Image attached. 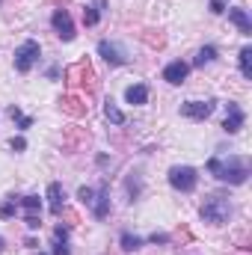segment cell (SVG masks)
<instances>
[{
    "label": "cell",
    "instance_id": "20",
    "mask_svg": "<svg viewBox=\"0 0 252 255\" xmlns=\"http://www.w3.org/2000/svg\"><path fill=\"white\" fill-rule=\"evenodd\" d=\"M18 202H21L24 214H39V211H42V199H39V196H24V199H18Z\"/></svg>",
    "mask_w": 252,
    "mask_h": 255
},
{
    "label": "cell",
    "instance_id": "30",
    "mask_svg": "<svg viewBox=\"0 0 252 255\" xmlns=\"http://www.w3.org/2000/svg\"><path fill=\"white\" fill-rule=\"evenodd\" d=\"M148 241H151V244H169V235H157V232H154Z\"/></svg>",
    "mask_w": 252,
    "mask_h": 255
},
{
    "label": "cell",
    "instance_id": "10",
    "mask_svg": "<svg viewBox=\"0 0 252 255\" xmlns=\"http://www.w3.org/2000/svg\"><path fill=\"white\" fill-rule=\"evenodd\" d=\"M48 208H51V214H54V217H60V214H63L65 190H63V184H60V181H51V184H48Z\"/></svg>",
    "mask_w": 252,
    "mask_h": 255
},
{
    "label": "cell",
    "instance_id": "9",
    "mask_svg": "<svg viewBox=\"0 0 252 255\" xmlns=\"http://www.w3.org/2000/svg\"><path fill=\"white\" fill-rule=\"evenodd\" d=\"M187 74H190V63H184V60H172L163 68V80L172 83V86H181L187 80Z\"/></svg>",
    "mask_w": 252,
    "mask_h": 255
},
{
    "label": "cell",
    "instance_id": "25",
    "mask_svg": "<svg viewBox=\"0 0 252 255\" xmlns=\"http://www.w3.org/2000/svg\"><path fill=\"white\" fill-rule=\"evenodd\" d=\"M54 255H71L68 244H65V241H57V238H54Z\"/></svg>",
    "mask_w": 252,
    "mask_h": 255
},
{
    "label": "cell",
    "instance_id": "2",
    "mask_svg": "<svg viewBox=\"0 0 252 255\" xmlns=\"http://www.w3.org/2000/svg\"><path fill=\"white\" fill-rule=\"evenodd\" d=\"M229 214H232V202H229L223 193H211V196L202 202V208H199V217H202L205 223H211V226H223V223L229 220Z\"/></svg>",
    "mask_w": 252,
    "mask_h": 255
},
{
    "label": "cell",
    "instance_id": "5",
    "mask_svg": "<svg viewBox=\"0 0 252 255\" xmlns=\"http://www.w3.org/2000/svg\"><path fill=\"white\" fill-rule=\"evenodd\" d=\"M51 27L57 30V36H60L63 42H71V39L77 36V30H74V21H71L68 9H54V15H51Z\"/></svg>",
    "mask_w": 252,
    "mask_h": 255
},
{
    "label": "cell",
    "instance_id": "12",
    "mask_svg": "<svg viewBox=\"0 0 252 255\" xmlns=\"http://www.w3.org/2000/svg\"><path fill=\"white\" fill-rule=\"evenodd\" d=\"M229 21L241 30V36H252V21H250V12L247 9H241V6L229 9Z\"/></svg>",
    "mask_w": 252,
    "mask_h": 255
},
{
    "label": "cell",
    "instance_id": "6",
    "mask_svg": "<svg viewBox=\"0 0 252 255\" xmlns=\"http://www.w3.org/2000/svg\"><path fill=\"white\" fill-rule=\"evenodd\" d=\"M214 107H217V101H184L181 104V116H187L193 122H205L211 113H214Z\"/></svg>",
    "mask_w": 252,
    "mask_h": 255
},
{
    "label": "cell",
    "instance_id": "32",
    "mask_svg": "<svg viewBox=\"0 0 252 255\" xmlns=\"http://www.w3.org/2000/svg\"><path fill=\"white\" fill-rule=\"evenodd\" d=\"M0 250H3V238H0Z\"/></svg>",
    "mask_w": 252,
    "mask_h": 255
},
{
    "label": "cell",
    "instance_id": "7",
    "mask_svg": "<svg viewBox=\"0 0 252 255\" xmlns=\"http://www.w3.org/2000/svg\"><path fill=\"white\" fill-rule=\"evenodd\" d=\"M98 54L104 57V63H110V65H125L127 63V51L119 42H110V39H101V42H98Z\"/></svg>",
    "mask_w": 252,
    "mask_h": 255
},
{
    "label": "cell",
    "instance_id": "24",
    "mask_svg": "<svg viewBox=\"0 0 252 255\" xmlns=\"http://www.w3.org/2000/svg\"><path fill=\"white\" fill-rule=\"evenodd\" d=\"M24 223H27V229H30V232H36V229L42 226V220H39V214H24Z\"/></svg>",
    "mask_w": 252,
    "mask_h": 255
},
{
    "label": "cell",
    "instance_id": "22",
    "mask_svg": "<svg viewBox=\"0 0 252 255\" xmlns=\"http://www.w3.org/2000/svg\"><path fill=\"white\" fill-rule=\"evenodd\" d=\"M15 208H18V202H15V199H9V202H3V205H0V217H3V220H9V217H15Z\"/></svg>",
    "mask_w": 252,
    "mask_h": 255
},
{
    "label": "cell",
    "instance_id": "26",
    "mask_svg": "<svg viewBox=\"0 0 252 255\" xmlns=\"http://www.w3.org/2000/svg\"><path fill=\"white\" fill-rule=\"evenodd\" d=\"M9 145H12V151H24V148H27V139H24V136H12Z\"/></svg>",
    "mask_w": 252,
    "mask_h": 255
},
{
    "label": "cell",
    "instance_id": "19",
    "mask_svg": "<svg viewBox=\"0 0 252 255\" xmlns=\"http://www.w3.org/2000/svg\"><path fill=\"white\" fill-rule=\"evenodd\" d=\"M119 244H122V250H125V253H136V250H139L145 241H142V238H136V235H130V232H122Z\"/></svg>",
    "mask_w": 252,
    "mask_h": 255
},
{
    "label": "cell",
    "instance_id": "8",
    "mask_svg": "<svg viewBox=\"0 0 252 255\" xmlns=\"http://www.w3.org/2000/svg\"><path fill=\"white\" fill-rule=\"evenodd\" d=\"M226 107H229V113H226L223 130H226V133H238V130L244 128V122H247V113H244V107H241L238 101H229Z\"/></svg>",
    "mask_w": 252,
    "mask_h": 255
},
{
    "label": "cell",
    "instance_id": "1",
    "mask_svg": "<svg viewBox=\"0 0 252 255\" xmlns=\"http://www.w3.org/2000/svg\"><path fill=\"white\" fill-rule=\"evenodd\" d=\"M208 172L223 181V184H247L250 178V163L244 157H211L208 160Z\"/></svg>",
    "mask_w": 252,
    "mask_h": 255
},
{
    "label": "cell",
    "instance_id": "16",
    "mask_svg": "<svg viewBox=\"0 0 252 255\" xmlns=\"http://www.w3.org/2000/svg\"><path fill=\"white\" fill-rule=\"evenodd\" d=\"M238 60H241V74H244L247 80H252V48H250V45H247V48H241Z\"/></svg>",
    "mask_w": 252,
    "mask_h": 255
},
{
    "label": "cell",
    "instance_id": "13",
    "mask_svg": "<svg viewBox=\"0 0 252 255\" xmlns=\"http://www.w3.org/2000/svg\"><path fill=\"white\" fill-rule=\"evenodd\" d=\"M125 101L127 104H133V107H142V104L148 101V86H145V83H133V86H127L125 89Z\"/></svg>",
    "mask_w": 252,
    "mask_h": 255
},
{
    "label": "cell",
    "instance_id": "21",
    "mask_svg": "<svg viewBox=\"0 0 252 255\" xmlns=\"http://www.w3.org/2000/svg\"><path fill=\"white\" fill-rule=\"evenodd\" d=\"M77 199H80L86 208H92V202H95V190H92V187H80V190H77Z\"/></svg>",
    "mask_w": 252,
    "mask_h": 255
},
{
    "label": "cell",
    "instance_id": "29",
    "mask_svg": "<svg viewBox=\"0 0 252 255\" xmlns=\"http://www.w3.org/2000/svg\"><path fill=\"white\" fill-rule=\"evenodd\" d=\"M54 238H57V241H68V229H65V226H57V229H54Z\"/></svg>",
    "mask_w": 252,
    "mask_h": 255
},
{
    "label": "cell",
    "instance_id": "33",
    "mask_svg": "<svg viewBox=\"0 0 252 255\" xmlns=\"http://www.w3.org/2000/svg\"><path fill=\"white\" fill-rule=\"evenodd\" d=\"M39 255H45V253H39Z\"/></svg>",
    "mask_w": 252,
    "mask_h": 255
},
{
    "label": "cell",
    "instance_id": "15",
    "mask_svg": "<svg viewBox=\"0 0 252 255\" xmlns=\"http://www.w3.org/2000/svg\"><path fill=\"white\" fill-rule=\"evenodd\" d=\"M104 116H107L113 125H125V113L116 107V101H113V98H107V101H104Z\"/></svg>",
    "mask_w": 252,
    "mask_h": 255
},
{
    "label": "cell",
    "instance_id": "18",
    "mask_svg": "<svg viewBox=\"0 0 252 255\" xmlns=\"http://www.w3.org/2000/svg\"><path fill=\"white\" fill-rule=\"evenodd\" d=\"M217 48L214 45H205V48H199V54H196V60H193V65H208V63H214L217 60Z\"/></svg>",
    "mask_w": 252,
    "mask_h": 255
},
{
    "label": "cell",
    "instance_id": "11",
    "mask_svg": "<svg viewBox=\"0 0 252 255\" xmlns=\"http://www.w3.org/2000/svg\"><path fill=\"white\" fill-rule=\"evenodd\" d=\"M92 214H95V220H104V217L110 214V187H107V184H101V187L95 190V202H92Z\"/></svg>",
    "mask_w": 252,
    "mask_h": 255
},
{
    "label": "cell",
    "instance_id": "23",
    "mask_svg": "<svg viewBox=\"0 0 252 255\" xmlns=\"http://www.w3.org/2000/svg\"><path fill=\"white\" fill-rule=\"evenodd\" d=\"M127 193H130V202L139 196V178H136V172H130V178H127Z\"/></svg>",
    "mask_w": 252,
    "mask_h": 255
},
{
    "label": "cell",
    "instance_id": "27",
    "mask_svg": "<svg viewBox=\"0 0 252 255\" xmlns=\"http://www.w3.org/2000/svg\"><path fill=\"white\" fill-rule=\"evenodd\" d=\"M208 9H211V15H223V12H226V3H223V0H211Z\"/></svg>",
    "mask_w": 252,
    "mask_h": 255
},
{
    "label": "cell",
    "instance_id": "28",
    "mask_svg": "<svg viewBox=\"0 0 252 255\" xmlns=\"http://www.w3.org/2000/svg\"><path fill=\"white\" fill-rule=\"evenodd\" d=\"M27 128H33V116H21L18 119V130H27Z\"/></svg>",
    "mask_w": 252,
    "mask_h": 255
},
{
    "label": "cell",
    "instance_id": "17",
    "mask_svg": "<svg viewBox=\"0 0 252 255\" xmlns=\"http://www.w3.org/2000/svg\"><path fill=\"white\" fill-rule=\"evenodd\" d=\"M63 110L65 113H71V116H83V113H86V104H83L80 98L68 95V98H63Z\"/></svg>",
    "mask_w": 252,
    "mask_h": 255
},
{
    "label": "cell",
    "instance_id": "3",
    "mask_svg": "<svg viewBox=\"0 0 252 255\" xmlns=\"http://www.w3.org/2000/svg\"><path fill=\"white\" fill-rule=\"evenodd\" d=\"M39 57H42V45H39L36 39H27V42H21V45L15 48V57H12V63H15V71L27 74L33 65L39 63Z\"/></svg>",
    "mask_w": 252,
    "mask_h": 255
},
{
    "label": "cell",
    "instance_id": "14",
    "mask_svg": "<svg viewBox=\"0 0 252 255\" xmlns=\"http://www.w3.org/2000/svg\"><path fill=\"white\" fill-rule=\"evenodd\" d=\"M101 9H104V0L86 6V9H83V24H86V27H95V24L101 21Z\"/></svg>",
    "mask_w": 252,
    "mask_h": 255
},
{
    "label": "cell",
    "instance_id": "31",
    "mask_svg": "<svg viewBox=\"0 0 252 255\" xmlns=\"http://www.w3.org/2000/svg\"><path fill=\"white\" fill-rule=\"evenodd\" d=\"M9 116H12V119H21V116H24V113H21V110H18V107H15V104H12V107H9Z\"/></svg>",
    "mask_w": 252,
    "mask_h": 255
},
{
    "label": "cell",
    "instance_id": "4",
    "mask_svg": "<svg viewBox=\"0 0 252 255\" xmlns=\"http://www.w3.org/2000/svg\"><path fill=\"white\" fill-rule=\"evenodd\" d=\"M169 184L181 193H193L196 184H199V175H196L193 166H172L169 169Z\"/></svg>",
    "mask_w": 252,
    "mask_h": 255
}]
</instances>
